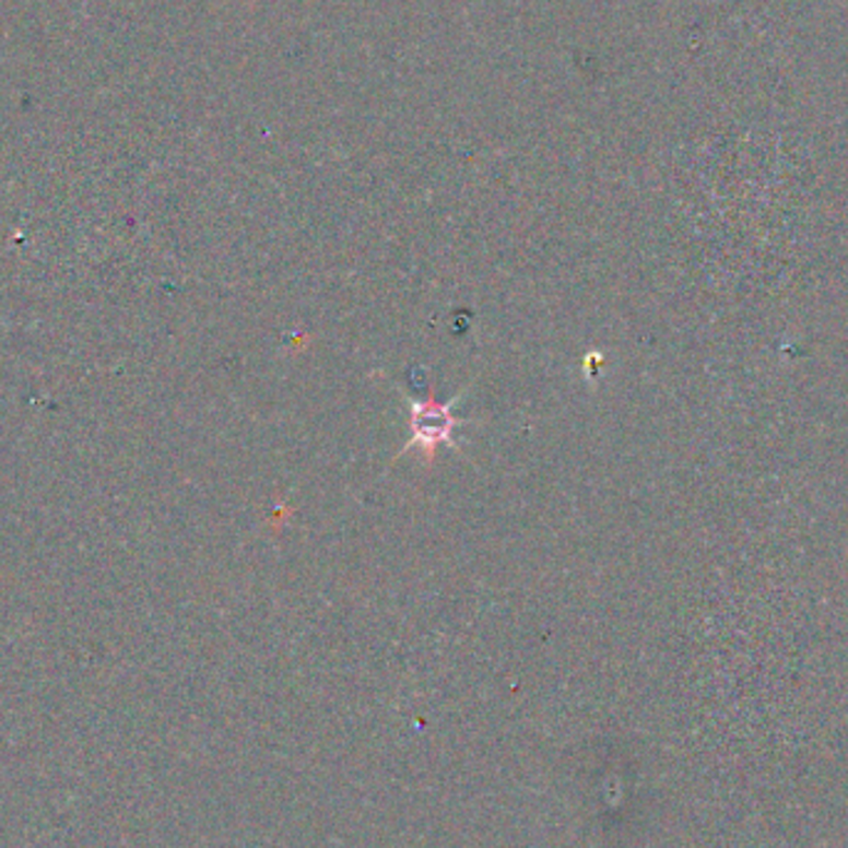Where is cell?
Returning a JSON list of instances; mask_svg holds the SVG:
<instances>
[{
	"mask_svg": "<svg viewBox=\"0 0 848 848\" xmlns=\"http://www.w3.org/2000/svg\"><path fill=\"white\" fill-rule=\"evenodd\" d=\"M459 420L451 414L449 404H441L435 392L429 390L427 402H412L410 404V427L412 435L408 439V445L402 447L400 455L410 451L414 447H420L427 457V464H432L437 459V447L439 445H451V432L457 429Z\"/></svg>",
	"mask_w": 848,
	"mask_h": 848,
	"instance_id": "6da1fadb",
	"label": "cell"
}]
</instances>
